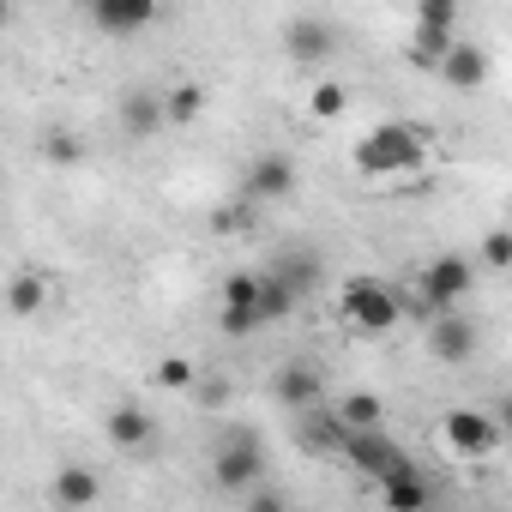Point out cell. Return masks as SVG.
I'll list each match as a JSON object with an SVG mask.
<instances>
[{"label":"cell","instance_id":"cell-4","mask_svg":"<svg viewBox=\"0 0 512 512\" xmlns=\"http://www.w3.org/2000/svg\"><path fill=\"white\" fill-rule=\"evenodd\" d=\"M211 482L223 488V494H253L266 482V452H260V440H253L247 428H235L223 446H217V458H211Z\"/></svg>","mask_w":512,"mask_h":512},{"label":"cell","instance_id":"cell-2","mask_svg":"<svg viewBox=\"0 0 512 512\" xmlns=\"http://www.w3.org/2000/svg\"><path fill=\"white\" fill-rule=\"evenodd\" d=\"M422 157H428V133L410 127V121H386V127H374V133L356 145V175H368V181L416 175Z\"/></svg>","mask_w":512,"mask_h":512},{"label":"cell","instance_id":"cell-11","mask_svg":"<svg viewBox=\"0 0 512 512\" xmlns=\"http://www.w3.org/2000/svg\"><path fill=\"white\" fill-rule=\"evenodd\" d=\"M374 488H380V506H386V512H428V506H434V488H428V476H422L416 464L392 470V476L374 482Z\"/></svg>","mask_w":512,"mask_h":512},{"label":"cell","instance_id":"cell-15","mask_svg":"<svg viewBox=\"0 0 512 512\" xmlns=\"http://www.w3.org/2000/svg\"><path fill=\"white\" fill-rule=\"evenodd\" d=\"M49 488H55V500H61L67 512H85V506H97V494H103V476H97L91 464H61Z\"/></svg>","mask_w":512,"mask_h":512},{"label":"cell","instance_id":"cell-21","mask_svg":"<svg viewBox=\"0 0 512 512\" xmlns=\"http://www.w3.org/2000/svg\"><path fill=\"white\" fill-rule=\"evenodd\" d=\"M296 308H302V302H296L278 278H266V272H260V296H253V320H260V332H266V326H284Z\"/></svg>","mask_w":512,"mask_h":512},{"label":"cell","instance_id":"cell-22","mask_svg":"<svg viewBox=\"0 0 512 512\" xmlns=\"http://www.w3.org/2000/svg\"><path fill=\"white\" fill-rule=\"evenodd\" d=\"M452 43H458V31H422V25H416L404 61H410V67H440V55H446Z\"/></svg>","mask_w":512,"mask_h":512},{"label":"cell","instance_id":"cell-8","mask_svg":"<svg viewBox=\"0 0 512 512\" xmlns=\"http://www.w3.org/2000/svg\"><path fill=\"white\" fill-rule=\"evenodd\" d=\"M91 25L103 37H139L157 25V7L151 0H91Z\"/></svg>","mask_w":512,"mask_h":512},{"label":"cell","instance_id":"cell-24","mask_svg":"<svg viewBox=\"0 0 512 512\" xmlns=\"http://www.w3.org/2000/svg\"><path fill=\"white\" fill-rule=\"evenodd\" d=\"M344 109H350V91H344L338 79H320V85L308 91V115H314V121H338Z\"/></svg>","mask_w":512,"mask_h":512},{"label":"cell","instance_id":"cell-32","mask_svg":"<svg viewBox=\"0 0 512 512\" xmlns=\"http://www.w3.org/2000/svg\"><path fill=\"white\" fill-rule=\"evenodd\" d=\"M247 512H290V500H284L278 488H266V482H260V488L247 494Z\"/></svg>","mask_w":512,"mask_h":512},{"label":"cell","instance_id":"cell-7","mask_svg":"<svg viewBox=\"0 0 512 512\" xmlns=\"http://www.w3.org/2000/svg\"><path fill=\"white\" fill-rule=\"evenodd\" d=\"M338 452H344L368 482H386L392 470H404V464H410V458H404V446H398L392 434H380V428H368V434H344V446H338Z\"/></svg>","mask_w":512,"mask_h":512},{"label":"cell","instance_id":"cell-26","mask_svg":"<svg viewBox=\"0 0 512 512\" xmlns=\"http://www.w3.org/2000/svg\"><path fill=\"white\" fill-rule=\"evenodd\" d=\"M151 380H157V386H163V392H193V380H199V368H193V362H187V356H163V362H157V374H151Z\"/></svg>","mask_w":512,"mask_h":512},{"label":"cell","instance_id":"cell-29","mask_svg":"<svg viewBox=\"0 0 512 512\" xmlns=\"http://www.w3.org/2000/svg\"><path fill=\"white\" fill-rule=\"evenodd\" d=\"M229 392H235V386H229L223 374H199V380H193V398H199L205 410H223V404H229Z\"/></svg>","mask_w":512,"mask_h":512},{"label":"cell","instance_id":"cell-18","mask_svg":"<svg viewBox=\"0 0 512 512\" xmlns=\"http://www.w3.org/2000/svg\"><path fill=\"white\" fill-rule=\"evenodd\" d=\"M49 308V278L43 272H13L7 278V314L13 320H31V314H43Z\"/></svg>","mask_w":512,"mask_h":512},{"label":"cell","instance_id":"cell-3","mask_svg":"<svg viewBox=\"0 0 512 512\" xmlns=\"http://www.w3.org/2000/svg\"><path fill=\"white\" fill-rule=\"evenodd\" d=\"M338 308H344V320H350L356 332H368V338H380V332H392V326L404 320L398 284H386V278H350V284L338 290Z\"/></svg>","mask_w":512,"mask_h":512},{"label":"cell","instance_id":"cell-27","mask_svg":"<svg viewBox=\"0 0 512 512\" xmlns=\"http://www.w3.org/2000/svg\"><path fill=\"white\" fill-rule=\"evenodd\" d=\"M211 229H217V235H241V229H253V205H247V199L217 205V211H211Z\"/></svg>","mask_w":512,"mask_h":512},{"label":"cell","instance_id":"cell-14","mask_svg":"<svg viewBox=\"0 0 512 512\" xmlns=\"http://www.w3.org/2000/svg\"><path fill=\"white\" fill-rule=\"evenodd\" d=\"M103 434H109V446L139 452V446H151L157 422H151V410H139V404H115V410L103 416Z\"/></svg>","mask_w":512,"mask_h":512},{"label":"cell","instance_id":"cell-23","mask_svg":"<svg viewBox=\"0 0 512 512\" xmlns=\"http://www.w3.org/2000/svg\"><path fill=\"white\" fill-rule=\"evenodd\" d=\"M302 446H308V452H338V446H344L338 416H332V410H314V416L302 422Z\"/></svg>","mask_w":512,"mask_h":512},{"label":"cell","instance_id":"cell-16","mask_svg":"<svg viewBox=\"0 0 512 512\" xmlns=\"http://www.w3.org/2000/svg\"><path fill=\"white\" fill-rule=\"evenodd\" d=\"M266 278H278L296 302L320 290V253H278V260L266 266Z\"/></svg>","mask_w":512,"mask_h":512},{"label":"cell","instance_id":"cell-31","mask_svg":"<svg viewBox=\"0 0 512 512\" xmlns=\"http://www.w3.org/2000/svg\"><path fill=\"white\" fill-rule=\"evenodd\" d=\"M482 260H488L494 272L512 266V235H506V229H488V235H482Z\"/></svg>","mask_w":512,"mask_h":512},{"label":"cell","instance_id":"cell-9","mask_svg":"<svg viewBox=\"0 0 512 512\" xmlns=\"http://www.w3.org/2000/svg\"><path fill=\"white\" fill-rule=\"evenodd\" d=\"M332 43H338V31H332V19H320V13H296V19L284 25V49H290V61H326Z\"/></svg>","mask_w":512,"mask_h":512},{"label":"cell","instance_id":"cell-13","mask_svg":"<svg viewBox=\"0 0 512 512\" xmlns=\"http://www.w3.org/2000/svg\"><path fill=\"white\" fill-rule=\"evenodd\" d=\"M272 392H278V404H290V410H314V404H320V392H326V380H320V368L290 362V368H278V374H272Z\"/></svg>","mask_w":512,"mask_h":512},{"label":"cell","instance_id":"cell-20","mask_svg":"<svg viewBox=\"0 0 512 512\" xmlns=\"http://www.w3.org/2000/svg\"><path fill=\"white\" fill-rule=\"evenodd\" d=\"M332 416H338V428H344V434H368V428H380V422H386V404H380L374 392H350V398H338V410H332Z\"/></svg>","mask_w":512,"mask_h":512},{"label":"cell","instance_id":"cell-1","mask_svg":"<svg viewBox=\"0 0 512 512\" xmlns=\"http://www.w3.org/2000/svg\"><path fill=\"white\" fill-rule=\"evenodd\" d=\"M470 284H476V266L464 260V253H440V260H428V266L416 272L410 290H398V308H404V320L458 314L464 296H470Z\"/></svg>","mask_w":512,"mask_h":512},{"label":"cell","instance_id":"cell-10","mask_svg":"<svg viewBox=\"0 0 512 512\" xmlns=\"http://www.w3.org/2000/svg\"><path fill=\"white\" fill-rule=\"evenodd\" d=\"M428 350H434L440 362H470V356H476V320H464V314H434V320H428Z\"/></svg>","mask_w":512,"mask_h":512},{"label":"cell","instance_id":"cell-6","mask_svg":"<svg viewBox=\"0 0 512 512\" xmlns=\"http://www.w3.org/2000/svg\"><path fill=\"white\" fill-rule=\"evenodd\" d=\"M296 193V157H284V151H260L247 163V175H241V193L235 199H247L253 211L260 205H272V199H290Z\"/></svg>","mask_w":512,"mask_h":512},{"label":"cell","instance_id":"cell-28","mask_svg":"<svg viewBox=\"0 0 512 512\" xmlns=\"http://www.w3.org/2000/svg\"><path fill=\"white\" fill-rule=\"evenodd\" d=\"M260 296V272H229L223 278V308H253Z\"/></svg>","mask_w":512,"mask_h":512},{"label":"cell","instance_id":"cell-19","mask_svg":"<svg viewBox=\"0 0 512 512\" xmlns=\"http://www.w3.org/2000/svg\"><path fill=\"white\" fill-rule=\"evenodd\" d=\"M157 103H163V127H193V121L205 115V85L181 79V85H169Z\"/></svg>","mask_w":512,"mask_h":512},{"label":"cell","instance_id":"cell-30","mask_svg":"<svg viewBox=\"0 0 512 512\" xmlns=\"http://www.w3.org/2000/svg\"><path fill=\"white\" fill-rule=\"evenodd\" d=\"M416 25L422 31H458V7H452V0H428V7L416 13Z\"/></svg>","mask_w":512,"mask_h":512},{"label":"cell","instance_id":"cell-17","mask_svg":"<svg viewBox=\"0 0 512 512\" xmlns=\"http://www.w3.org/2000/svg\"><path fill=\"white\" fill-rule=\"evenodd\" d=\"M157 127H163L157 91H127V97H121V133H127V139H151Z\"/></svg>","mask_w":512,"mask_h":512},{"label":"cell","instance_id":"cell-5","mask_svg":"<svg viewBox=\"0 0 512 512\" xmlns=\"http://www.w3.org/2000/svg\"><path fill=\"white\" fill-rule=\"evenodd\" d=\"M440 440L458 458H494L500 440H506V428H500V416H482V410H446L440 416Z\"/></svg>","mask_w":512,"mask_h":512},{"label":"cell","instance_id":"cell-25","mask_svg":"<svg viewBox=\"0 0 512 512\" xmlns=\"http://www.w3.org/2000/svg\"><path fill=\"white\" fill-rule=\"evenodd\" d=\"M43 157L61 163V169H73V163H85V139H79L73 127H49V133H43Z\"/></svg>","mask_w":512,"mask_h":512},{"label":"cell","instance_id":"cell-33","mask_svg":"<svg viewBox=\"0 0 512 512\" xmlns=\"http://www.w3.org/2000/svg\"><path fill=\"white\" fill-rule=\"evenodd\" d=\"M7 19H13V7H0V25H7Z\"/></svg>","mask_w":512,"mask_h":512},{"label":"cell","instance_id":"cell-12","mask_svg":"<svg viewBox=\"0 0 512 512\" xmlns=\"http://www.w3.org/2000/svg\"><path fill=\"white\" fill-rule=\"evenodd\" d=\"M440 79L446 85H458V91H476V85H488V49H476V43H452L446 55H440Z\"/></svg>","mask_w":512,"mask_h":512}]
</instances>
